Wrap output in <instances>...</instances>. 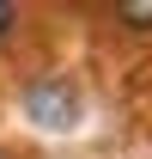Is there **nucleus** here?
I'll return each instance as SVG.
<instances>
[{"label":"nucleus","mask_w":152,"mask_h":159,"mask_svg":"<svg viewBox=\"0 0 152 159\" xmlns=\"http://www.w3.org/2000/svg\"><path fill=\"white\" fill-rule=\"evenodd\" d=\"M12 25H19V12H12V6H6V0H0V43L12 37Z\"/></svg>","instance_id":"obj_3"},{"label":"nucleus","mask_w":152,"mask_h":159,"mask_svg":"<svg viewBox=\"0 0 152 159\" xmlns=\"http://www.w3.org/2000/svg\"><path fill=\"white\" fill-rule=\"evenodd\" d=\"M31 110H37L49 129H61V122L73 116V92H67V86H37V92H31Z\"/></svg>","instance_id":"obj_1"},{"label":"nucleus","mask_w":152,"mask_h":159,"mask_svg":"<svg viewBox=\"0 0 152 159\" xmlns=\"http://www.w3.org/2000/svg\"><path fill=\"white\" fill-rule=\"evenodd\" d=\"M0 159H6V153H0Z\"/></svg>","instance_id":"obj_4"},{"label":"nucleus","mask_w":152,"mask_h":159,"mask_svg":"<svg viewBox=\"0 0 152 159\" xmlns=\"http://www.w3.org/2000/svg\"><path fill=\"white\" fill-rule=\"evenodd\" d=\"M116 19L134 25V31H152V0H122V6H116Z\"/></svg>","instance_id":"obj_2"}]
</instances>
